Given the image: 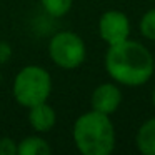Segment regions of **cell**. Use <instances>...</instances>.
<instances>
[{
	"mask_svg": "<svg viewBox=\"0 0 155 155\" xmlns=\"http://www.w3.org/2000/svg\"><path fill=\"white\" fill-rule=\"evenodd\" d=\"M138 30H140V35L143 38H147L150 42H155V8L147 10L140 17Z\"/></svg>",
	"mask_w": 155,
	"mask_h": 155,
	"instance_id": "11",
	"label": "cell"
},
{
	"mask_svg": "<svg viewBox=\"0 0 155 155\" xmlns=\"http://www.w3.org/2000/svg\"><path fill=\"white\" fill-rule=\"evenodd\" d=\"M0 155H17V143L10 137L0 138Z\"/></svg>",
	"mask_w": 155,
	"mask_h": 155,
	"instance_id": "12",
	"label": "cell"
},
{
	"mask_svg": "<svg viewBox=\"0 0 155 155\" xmlns=\"http://www.w3.org/2000/svg\"><path fill=\"white\" fill-rule=\"evenodd\" d=\"M98 35L105 44L117 45L130 38V20L120 10H107L98 18Z\"/></svg>",
	"mask_w": 155,
	"mask_h": 155,
	"instance_id": "5",
	"label": "cell"
},
{
	"mask_svg": "<svg viewBox=\"0 0 155 155\" xmlns=\"http://www.w3.org/2000/svg\"><path fill=\"white\" fill-rule=\"evenodd\" d=\"M28 124L38 134H47L57 124V114L54 107H50L47 102H42L28 108Z\"/></svg>",
	"mask_w": 155,
	"mask_h": 155,
	"instance_id": "7",
	"label": "cell"
},
{
	"mask_svg": "<svg viewBox=\"0 0 155 155\" xmlns=\"http://www.w3.org/2000/svg\"><path fill=\"white\" fill-rule=\"evenodd\" d=\"M152 104H153V108H155V87L152 90Z\"/></svg>",
	"mask_w": 155,
	"mask_h": 155,
	"instance_id": "13",
	"label": "cell"
},
{
	"mask_svg": "<svg viewBox=\"0 0 155 155\" xmlns=\"http://www.w3.org/2000/svg\"><path fill=\"white\" fill-rule=\"evenodd\" d=\"M104 65L112 80L124 87L145 85L155 72L152 52L143 44L130 38L110 45L105 54Z\"/></svg>",
	"mask_w": 155,
	"mask_h": 155,
	"instance_id": "1",
	"label": "cell"
},
{
	"mask_svg": "<svg viewBox=\"0 0 155 155\" xmlns=\"http://www.w3.org/2000/svg\"><path fill=\"white\" fill-rule=\"evenodd\" d=\"M72 138L82 155H110L115 150V127L110 115L88 110L72 127Z\"/></svg>",
	"mask_w": 155,
	"mask_h": 155,
	"instance_id": "2",
	"label": "cell"
},
{
	"mask_svg": "<svg viewBox=\"0 0 155 155\" xmlns=\"http://www.w3.org/2000/svg\"><path fill=\"white\" fill-rule=\"evenodd\" d=\"M122 90L117 82H104L97 85L92 92L90 97V105L92 110L100 112L105 115H112L118 110L122 104Z\"/></svg>",
	"mask_w": 155,
	"mask_h": 155,
	"instance_id": "6",
	"label": "cell"
},
{
	"mask_svg": "<svg viewBox=\"0 0 155 155\" xmlns=\"http://www.w3.org/2000/svg\"><path fill=\"white\" fill-rule=\"evenodd\" d=\"M52 94V77L40 65H25L17 72L12 85V95L20 107L30 108L47 102Z\"/></svg>",
	"mask_w": 155,
	"mask_h": 155,
	"instance_id": "3",
	"label": "cell"
},
{
	"mask_svg": "<svg viewBox=\"0 0 155 155\" xmlns=\"http://www.w3.org/2000/svg\"><path fill=\"white\" fill-rule=\"evenodd\" d=\"M135 145L142 155H155V117H150L138 127Z\"/></svg>",
	"mask_w": 155,
	"mask_h": 155,
	"instance_id": "8",
	"label": "cell"
},
{
	"mask_svg": "<svg viewBox=\"0 0 155 155\" xmlns=\"http://www.w3.org/2000/svg\"><path fill=\"white\" fill-rule=\"evenodd\" d=\"M40 4H42V8L50 17L60 18L70 12L74 0H40Z\"/></svg>",
	"mask_w": 155,
	"mask_h": 155,
	"instance_id": "10",
	"label": "cell"
},
{
	"mask_svg": "<svg viewBox=\"0 0 155 155\" xmlns=\"http://www.w3.org/2000/svg\"><path fill=\"white\" fill-rule=\"evenodd\" d=\"M52 147L40 135H30L17 143V155H48Z\"/></svg>",
	"mask_w": 155,
	"mask_h": 155,
	"instance_id": "9",
	"label": "cell"
},
{
	"mask_svg": "<svg viewBox=\"0 0 155 155\" xmlns=\"http://www.w3.org/2000/svg\"><path fill=\"white\" fill-rule=\"evenodd\" d=\"M48 57L57 67L64 70H74L85 62L87 47L78 34L62 30L48 40Z\"/></svg>",
	"mask_w": 155,
	"mask_h": 155,
	"instance_id": "4",
	"label": "cell"
}]
</instances>
